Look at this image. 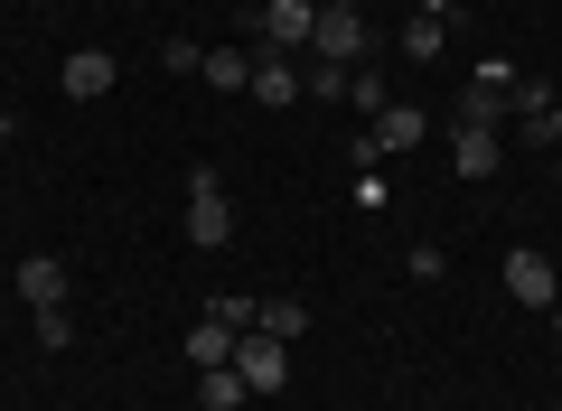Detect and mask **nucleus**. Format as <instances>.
I'll list each match as a JSON object with an SVG mask.
<instances>
[{
    "mask_svg": "<svg viewBox=\"0 0 562 411\" xmlns=\"http://www.w3.org/2000/svg\"><path fill=\"white\" fill-rule=\"evenodd\" d=\"M301 94H319V103H347V66H319V57H310V66H301Z\"/></svg>",
    "mask_w": 562,
    "mask_h": 411,
    "instance_id": "18",
    "label": "nucleus"
},
{
    "mask_svg": "<svg viewBox=\"0 0 562 411\" xmlns=\"http://www.w3.org/2000/svg\"><path fill=\"white\" fill-rule=\"evenodd\" d=\"M422 20H460V0H413Z\"/></svg>",
    "mask_w": 562,
    "mask_h": 411,
    "instance_id": "22",
    "label": "nucleus"
},
{
    "mask_svg": "<svg viewBox=\"0 0 562 411\" xmlns=\"http://www.w3.org/2000/svg\"><path fill=\"white\" fill-rule=\"evenodd\" d=\"M188 243H198V253H225V243H235V206H225L216 169L188 178Z\"/></svg>",
    "mask_w": 562,
    "mask_h": 411,
    "instance_id": "2",
    "label": "nucleus"
},
{
    "mask_svg": "<svg viewBox=\"0 0 562 411\" xmlns=\"http://www.w3.org/2000/svg\"><path fill=\"white\" fill-rule=\"evenodd\" d=\"M10 290H20L29 309H66V262L57 253H29L20 272H10Z\"/></svg>",
    "mask_w": 562,
    "mask_h": 411,
    "instance_id": "8",
    "label": "nucleus"
},
{
    "mask_svg": "<svg viewBox=\"0 0 562 411\" xmlns=\"http://www.w3.org/2000/svg\"><path fill=\"white\" fill-rule=\"evenodd\" d=\"M38 346L66 355V346H76V318H66V309H38Z\"/></svg>",
    "mask_w": 562,
    "mask_h": 411,
    "instance_id": "20",
    "label": "nucleus"
},
{
    "mask_svg": "<svg viewBox=\"0 0 562 411\" xmlns=\"http://www.w3.org/2000/svg\"><path fill=\"white\" fill-rule=\"evenodd\" d=\"M188 355H198V374L206 365H235V328H225V318H198V328H188Z\"/></svg>",
    "mask_w": 562,
    "mask_h": 411,
    "instance_id": "13",
    "label": "nucleus"
},
{
    "mask_svg": "<svg viewBox=\"0 0 562 411\" xmlns=\"http://www.w3.org/2000/svg\"><path fill=\"white\" fill-rule=\"evenodd\" d=\"M525 140H543V150H562V103H553V113H543V122H535Z\"/></svg>",
    "mask_w": 562,
    "mask_h": 411,
    "instance_id": "21",
    "label": "nucleus"
},
{
    "mask_svg": "<svg viewBox=\"0 0 562 411\" xmlns=\"http://www.w3.org/2000/svg\"><path fill=\"white\" fill-rule=\"evenodd\" d=\"M160 66H169V76H198L206 47H198V38H160Z\"/></svg>",
    "mask_w": 562,
    "mask_h": 411,
    "instance_id": "19",
    "label": "nucleus"
},
{
    "mask_svg": "<svg viewBox=\"0 0 562 411\" xmlns=\"http://www.w3.org/2000/svg\"><path fill=\"white\" fill-rule=\"evenodd\" d=\"M366 140H375V159H394V150H422V140H431V113H413V103H384V113L366 122Z\"/></svg>",
    "mask_w": 562,
    "mask_h": 411,
    "instance_id": "5",
    "label": "nucleus"
},
{
    "mask_svg": "<svg viewBox=\"0 0 562 411\" xmlns=\"http://www.w3.org/2000/svg\"><path fill=\"white\" fill-rule=\"evenodd\" d=\"M254 328L281 336V346H301V336H310V299H291V290H281V299H254Z\"/></svg>",
    "mask_w": 562,
    "mask_h": 411,
    "instance_id": "11",
    "label": "nucleus"
},
{
    "mask_svg": "<svg viewBox=\"0 0 562 411\" xmlns=\"http://www.w3.org/2000/svg\"><path fill=\"white\" fill-rule=\"evenodd\" d=\"M497 159H506L497 132H460V122H450V169H460L469 187H479V178H497Z\"/></svg>",
    "mask_w": 562,
    "mask_h": 411,
    "instance_id": "9",
    "label": "nucleus"
},
{
    "mask_svg": "<svg viewBox=\"0 0 562 411\" xmlns=\"http://www.w3.org/2000/svg\"><path fill=\"white\" fill-rule=\"evenodd\" d=\"M244 94L272 103V113H291V103H301V66L291 57H254V84H244Z\"/></svg>",
    "mask_w": 562,
    "mask_h": 411,
    "instance_id": "10",
    "label": "nucleus"
},
{
    "mask_svg": "<svg viewBox=\"0 0 562 411\" xmlns=\"http://www.w3.org/2000/svg\"><path fill=\"white\" fill-rule=\"evenodd\" d=\"M198 402H206V411H244L254 392H244V374H235V365H206V374H198Z\"/></svg>",
    "mask_w": 562,
    "mask_h": 411,
    "instance_id": "14",
    "label": "nucleus"
},
{
    "mask_svg": "<svg viewBox=\"0 0 562 411\" xmlns=\"http://www.w3.org/2000/svg\"><path fill=\"white\" fill-rule=\"evenodd\" d=\"M506 290H516V309H553L562 281H553V262H543V253H525V243H516V253H506Z\"/></svg>",
    "mask_w": 562,
    "mask_h": 411,
    "instance_id": "6",
    "label": "nucleus"
},
{
    "mask_svg": "<svg viewBox=\"0 0 562 411\" xmlns=\"http://www.w3.org/2000/svg\"><path fill=\"white\" fill-rule=\"evenodd\" d=\"M553 187H562V150H553Z\"/></svg>",
    "mask_w": 562,
    "mask_h": 411,
    "instance_id": "23",
    "label": "nucleus"
},
{
    "mask_svg": "<svg viewBox=\"0 0 562 411\" xmlns=\"http://www.w3.org/2000/svg\"><path fill=\"white\" fill-rule=\"evenodd\" d=\"M235 374H244V392H281V384H291V346L262 336V328H244L235 336Z\"/></svg>",
    "mask_w": 562,
    "mask_h": 411,
    "instance_id": "3",
    "label": "nucleus"
},
{
    "mask_svg": "<svg viewBox=\"0 0 562 411\" xmlns=\"http://www.w3.org/2000/svg\"><path fill=\"white\" fill-rule=\"evenodd\" d=\"M113 76H122V66L103 57V47H76V57L57 66V84H66V103H103V94H113Z\"/></svg>",
    "mask_w": 562,
    "mask_h": 411,
    "instance_id": "7",
    "label": "nucleus"
},
{
    "mask_svg": "<svg viewBox=\"0 0 562 411\" xmlns=\"http://www.w3.org/2000/svg\"><path fill=\"white\" fill-rule=\"evenodd\" d=\"M310 57H319V66H357V57H366V0H319Z\"/></svg>",
    "mask_w": 562,
    "mask_h": 411,
    "instance_id": "1",
    "label": "nucleus"
},
{
    "mask_svg": "<svg viewBox=\"0 0 562 411\" xmlns=\"http://www.w3.org/2000/svg\"><path fill=\"white\" fill-rule=\"evenodd\" d=\"M441 47H450V20H422V10L403 20V57H422V66H431Z\"/></svg>",
    "mask_w": 562,
    "mask_h": 411,
    "instance_id": "15",
    "label": "nucleus"
},
{
    "mask_svg": "<svg viewBox=\"0 0 562 411\" xmlns=\"http://www.w3.org/2000/svg\"><path fill=\"white\" fill-rule=\"evenodd\" d=\"M347 103H357V113L375 122V113H384L394 94H384V76H375V66H347Z\"/></svg>",
    "mask_w": 562,
    "mask_h": 411,
    "instance_id": "17",
    "label": "nucleus"
},
{
    "mask_svg": "<svg viewBox=\"0 0 562 411\" xmlns=\"http://www.w3.org/2000/svg\"><path fill=\"white\" fill-rule=\"evenodd\" d=\"M206 84H216V94H244V84H254V57H244V47H206V66H198Z\"/></svg>",
    "mask_w": 562,
    "mask_h": 411,
    "instance_id": "12",
    "label": "nucleus"
},
{
    "mask_svg": "<svg viewBox=\"0 0 562 411\" xmlns=\"http://www.w3.org/2000/svg\"><path fill=\"white\" fill-rule=\"evenodd\" d=\"M553 103H562V94H553V84H543V76H516V103H506V113H516L525 132H535V122L553 113Z\"/></svg>",
    "mask_w": 562,
    "mask_h": 411,
    "instance_id": "16",
    "label": "nucleus"
},
{
    "mask_svg": "<svg viewBox=\"0 0 562 411\" xmlns=\"http://www.w3.org/2000/svg\"><path fill=\"white\" fill-rule=\"evenodd\" d=\"M0 150H10V122H0Z\"/></svg>",
    "mask_w": 562,
    "mask_h": 411,
    "instance_id": "24",
    "label": "nucleus"
},
{
    "mask_svg": "<svg viewBox=\"0 0 562 411\" xmlns=\"http://www.w3.org/2000/svg\"><path fill=\"white\" fill-rule=\"evenodd\" d=\"M310 28H319V0H262V38H272V57H310Z\"/></svg>",
    "mask_w": 562,
    "mask_h": 411,
    "instance_id": "4",
    "label": "nucleus"
}]
</instances>
